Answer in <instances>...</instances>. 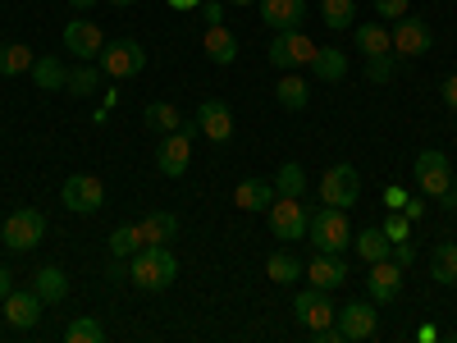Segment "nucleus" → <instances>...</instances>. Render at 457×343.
<instances>
[{"instance_id": "4468645a", "label": "nucleus", "mask_w": 457, "mask_h": 343, "mask_svg": "<svg viewBox=\"0 0 457 343\" xmlns=\"http://www.w3.org/2000/svg\"><path fill=\"white\" fill-rule=\"evenodd\" d=\"M42 307H46V302H42V293H23V289H10V297L5 302H0V312H5V321L14 325V330H32L37 321H42Z\"/></svg>"}, {"instance_id": "9b49d317", "label": "nucleus", "mask_w": 457, "mask_h": 343, "mask_svg": "<svg viewBox=\"0 0 457 343\" xmlns=\"http://www.w3.org/2000/svg\"><path fill=\"white\" fill-rule=\"evenodd\" d=\"M293 312H297V325L312 330V334H316V330H329V325L338 321V307L329 302V289H316V284L293 302Z\"/></svg>"}, {"instance_id": "a19ab883", "label": "nucleus", "mask_w": 457, "mask_h": 343, "mask_svg": "<svg viewBox=\"0 0 457 343\" xmlns=\"http://www.w3.org/2000/svg\"><path fill=\"white\" fill-rule=\"evenodd\" d=\"M202 19H206V28H220L224 23V5L220 0H202Z\"/></svg>"}, {"instance_id": "bb28decb", "label": "nucleus", "mask_w": 457, "mask_h": 343, "mask_svg": "<svg viewBox=\"0 0 457 343\" xmlns=\"http://www.w3.org/2000/svg\"><path fill=\"white\" fill-rule=\"evenodd\" d=\"M32 83L42 88V92H64V83H69V69H64L55 55H46V60H37V64H32Z\"/></svg>"}, {"instance_id": "72a5a7b5", "label": "nucleus", "mask_w": 457, "mask_h": 343, "mask_svg": "<svg viewBox=\"0 0 457 343\" xmlns=\"http://www.w3.org/2000/svg\"><path fill=\"white\" fill-rule=\"evenodd\" d=\"M320 19H325L334 32L353 28V23H357V0H320Z\"/></svg>"}, {"instance_id": "39448f33", "label": "nucleus", "mask_w": 457, "mask_h": 343, "mask_svg": "<svg viewBox=\"0 0 457 343\" xmlns=\"http://www.w3.org/2000/svg\"><path fill=\"white\" fill-rule=\"evenodd\" d=\"M193 133H202L197 120H193V124L183 120L174 133H165V142H161V151H156V170H161L165 179H179V174L187 170V161H193Z\"/></svg>"}, {"instance_id": "412c9836", "label": "nucleus", "mask_w": 457, "mask_h": 343, "mask_svg": "<svg viewBox=\"0 0 457 343\" xmlns=\"http://www.w3.org/2000/svg\"><path fill=\"white\" fill-rule=\"evenodd\" d=\"M202 51H206V60H211V64H234V60H238V37L228 32L224 23H220V28H206Z\"/></svg>"}, {"instance_id": "c85d7f7f", "label": "nucleus", "mask_w": 457, "mask_h": 343, "mask_svg": "<svg viewBox=\"0 0 457 343\" xmlns=\"http://www.w3.org/2000/svg\"><path fill=\"white\" fill-rule=\"evenodd\" d=\"M275 96H279V105L284 110H307V101H312V88L297 79V73H284V79L275 83Z\"/></svg>"}, {"instance_id": "c756f323", "label": "nucleus", "mask_w": 457, "mask_h": 343, "mask_svg": "<svg viewBox=\"0 0 457 343\" xmlns=\"http://www.w3.org/2000/svg\"><path fill=\"white\" fill-rule=\"evenodd\" d=\"M275 193L279 197H302V193H307V170H302L297 161H284L275 170Z\"/></svg>"}, {"instance_id": "ea45409f", "label": "nucleus", "mask_w": 457, "mask_h": 343, "mask_svg": "<svg viewBox=\"0 0 457 343\" xmlns=\"http://www.w3.org/2000/svg\"><path fill=\"white\" fill-rule=\"evenodd\" d=\"M375 14L379 19H403V14H411V0H375Z\"/></svg>"}, {"instance_id": "f8f14e48", "label": "nucleus", "mask_w": 457, "mask_h": 343, "mask_svg": "<svg viewBox=\"0 0 457 343\" xmlns=\"http://www.w3.org/2000/svg\"><path fill=\"white\" fill-rule=\"evenodd\" d=\"M316 46L307 42V32L293 28V32H275V42H270V64L275 69H302V64H312Z\"/></svg>"}, {"instance_id": "3c124183", "label": "nucleus", "mask_w": 457, "mask_h": 343, "mask_svg": "<svg viewBox=\"0 0 457 343\" xmlns=\"http://www.w3.org/2000/svg\"><path fill=\"white\" fill-rule=\"evenodd\" d=\"M69 5H73V10H92V5H96V0H69Z\"/></svg>"}, {"instance_id": "1a4fd4ad", "label": "nucleus", "mask_w": 457, "mask_h": 343, "mask_svg": "<svg viewBox=\"0 0 457 343\" xmlns=\"http://www.w3.org/2000/svg\"><path fill=\"white\" fill-rule=\"evenodd\" d=\"M411 174H416V188H421L426 197H444L448 193V183H453V165L444 151H421V156L411 161Z\"/></svg>"}, {"instance_id": "6ab92c4d", "label": "nucleus", "mask_w": 457, "mask_h": 343, "mask_svg": "<svg viewBox=\"0 0 457 343\" xmlns=\"http://www.w3.org/2000/svg\"><path fill=\"white\" fill-rule=\"evenodd\" d=\"M302 275H307L316 289H338L343 280H348V265H343V252H316Z\"/></svg>"}, {"instance_id": "2eb2a0df", "label": "nucleus", "mask_w": 457, "mask_h": 343, "mask_svg": "<svg viewBox=\"0 0 457 343\" xmlns=\"http://www.w3.org/2000/svg\"><path fill=\"white\" fill-rule=\"evenodd\" d=\"M197 129L211 138V142H228L234 138V110H228L220 96H206L197 105Z\"/></svg>"}, {"instance_id": "37998d69", "label": "nucleus", "mask_w": 457, "mask_h": 343, "mask_svg": "<svg viewBox=\"0 0 457 343\" xmlns=\"http://www.w3.org/2000/svg\"><path fill=\"white\" fill-rule=\"evenodd\" d=\"M439 96H444V105H448V110H457V73H448V79H444Z\"/></svg>"}, {"instance_id": "4be33fe9", "label": "nucleus", "mask_w": 457, "mask_h": 343, "mask_svg": "<svg viewBox=\"0 0 457 343\" xmlns=\"http://www.w3.org/2000/svg\"><path fill=\"white\" fill-rule=\"evenodd\" d=\"M142 243H174L179 238V215L174 211H151L142 224H137Z\"/></svg>"}, {"instance_id": "f03ea898", "label": "nucleus", "mask_w": 457, "mask_h": 343, "mask_svg": "<svg viewBox=\"0 0 457 343\" xmlns=\"http://www.w3.org/2000/svg\"><path fill=\"white\" fill-rule=\"evenodd\" d=\"M307 238L316 252H343L353 243V224H348V211H338V206H320L312 215V229H307Z\"/></svg>"}, {"instance_id": "aec40b11", "label": "nucleus", "mask_w": 457, "mask_h": 343, "mask_svg": "<svg viewBox=\"0 0 457 343\" xmlns=\"http://www.w3.org/2000/svg\"><path fill=\"white\" fill-rule=\"evenodd\" d=\"M279 193H275V179L265 183V179H243L238 188H234V206L238 211H270V202H275Z\"/></svg>"}, {"instance_id": "a18cd8bd", "label": "nucleus", "mask_w": 457, "mask_h": 343, "mask_svg": "<svg viewBox=\"0 0 457 343\" xmlns=\"http://www.w3.org/2000/svg\"><path fill=\"white\" fill-rule=\"evenodd\" d=\"M403 215H407V220L416 224V220H421V215H426V202H416V197H407V206H403Z\"/></svg>"}, {"instance_id": "a878e982", "label": "nucleus", "mask_w": 457, "mask_h": 343, "mask_svg": "<svg viewBox=\"0 0 457 343\" xmlns=\"http://www.w3.org/2000/svg\"><path fill=\"white\" fill-rule=\"evenodd\" d=\"M353 32H357V51H366V55H385V51H394L389 28H379V23H353Z\"/></svg>"}, {"instance_id": "2f4dec72", "label": "nucleus", "mask_w": 457, "mask_h": 343, "mask_svg": "<svg viewBox=\"0 0 457 343\" xmlns=\"http://www.w3.org/2000/svg\"><path fill=\"white\" fill-rule=\"evenodd\" d=\"M142 120H146V129H156V133H174V129L183 124V114H179V105H170V101H151V105L142 110Z\"/></svg>"}, {"instance_id": "c03bdc74", "label": "nucleus", "mask_w": 457, "mask_h": 343, "mask_svg": "<svg viewBox=\"0 0 457 343\" xmlns=\"http://www.w3.org/2000/svg\"><path fill=\"white\" fill-rule=\"evenodd\" d=\"M105 275H110L114 284H120V280H129V261H120V256H114V261H110V271H105Z\"/></svg>"}, {"instance_id": "20e7f679", "label": "nucleus", "mask_w": 457, "mask_h": 343, "mask_svg": "<svg viewBox=\"0 0 457 343\" xmlns=\"http://www.w3.org/2000/svg\"><path fill=\"white\" fill-rule=\"evenodd\" d=\"M0 238H5L10 252H32L37 243L46 238V215L37 206H19L5 215V229H0Z\"/></svg>"}, {"instance_id": "7ed1b4c3", "label": "nucleus", "mask_w": 457, "mask_h": 343, "mask_svg": "<svg viewBox=\"0 0 457 343\" xmlns=\"http://www.w3.org/2000/svg\"><path fill=\"white\" fill-rule=\"evenodd\" d=\"M96 64H101L105 79H137L146 69V51L133 37H114V42H105V51L96 55Z\"/></svg>"}, {"instance_id": "79ce46f5", "label": "nucleus", "mask_w": 457, "mask_h": 343, "mask_svg": "<svg viewBox=\"0 0 457 343\" xmlns=\"http://www.w3.org/2000/svg\"><path fill=\"white\" fill-rule=\"evenodd\" d=\"M385 206H389V211H403V206H407V188L389 183V188H385Z\"/></svg>"}, {"instance_id": "cd10ccee", "label": "nucleus", "mask_w": 457, "mask_h": 343, "mask_svg": "<svg viewBox=\"0 0 457 343\" xmlns=\"http://www.w3.org/2000/svg\"><path fill=\"white\" fill-rule=\"evenodd\" d=\"M430 280L435 284H457V243H439L430 252Z\"/></svg>"}, {"instance_id": "f3484780", "label": "nucleus", "mask_w": 457, "mask_h": 343, "mask_svg": "<svg viewBox=\"0 0 457 343\" xmlns=\"http://www.w3.org/2000/svg\"><path fill=\"white\" fill-rule=\"evenodd\" d=\"M366 289H370V297H375V307L379 302H394L398 293H403V265L389 256V261H375L370 265V275H366Z\"/></svg>"}, {"instance_id": "49530a36", "label": "nucleus", "mask_w": 457, "mask_h": 343, "mask_svg": "<svg viewBox=\"0 0 457 343\" xmlns=\"http://www.w3.org/2000/svg\"><path fill=\"white\" fill-rule=\"evenodd\" d=\"M170 10H183V14H193V10H202V0H165Z\"/></svg>"}, {"instance_id": "58836bf2", "label": "nucleus", "mask_w": 457, "mask_h": 343, "mask_svg": "<svg viewBox=\"0 0 457 343\" xmlns=\"http://www.w3.org/2000/svg\"><path fill=\"white\" fill-rule=\"evenodd\" d=\"M379 229H385V238H389V243H407V234H411V220H407L403 211H394V215H389L385 224H379Z\"/></svg>"}, {"instance_id": "a211bd4d", "label": "nucleus", "mask_w": 457, "mask_h": 343, "mask_svg": "<svg viewBox=\"0 0 457 343\" xmlns=\"http://www.w3.org/2000/svg\"><path fill=\"white\" fill-rule=\"evenodd\" d=\"M256 5H261V19L275 32H293L307 19V0H256Z\"/></svg>"}, {"instance_id": "c9c22d12", "label": "nucleus", "mask_w": 457, "mask_h": 343, "mask_svg": "<svg viewBox=\"0 0 457 343\" xmlns=\"http://www.w3.org/2000/svg\"><path fill=\"white\" fill-rule=\"evenodd\" d=\"M64 343H105V325L96 316H79V321H69Z\"/></svg>"}, {"instance_id": "e433bc0d", "label": "nucleus", "mask_w": 457, "mask_h": 343, "mask_svg": "<svg viewBox=\"0 0 457 343\" xmlns=\"http://www.w3.org/2000/svg\"><path fill=\"white\" fill-rule=\"evenodd\" d=\"M142 247V234H137V224H120L110 234V256H120V261H129L133 252Z\"/></svg>"}, {"instance_id": "4c0bfd02", "label": "nucleus", "mask_w": 457, "mask_h": 343, "mask_svg": "<svg viewBox=\"0 0 457 343\" xmlns=\"http://www.w3.org/2000/svg\"><path fill=\"white\" fill-rule=\"evenodd\" d=\"M366 79H370V83H389V79H394V51L366 55Z\"/></svg>"}, {"instance_id": "dca6fc26", "label": "nucleus", "mask_w": 457, "mask_h": 343, "mask_svg": "<svg viewBox=\"0 0 457 343\" xmlns=\"http://www.w3.org/2000/svg\"><path fill=\"white\" fill-rule=\"evenodd\" d=\"M64 51H73L79 60H96V55L105 51V37H101V28H96V23L73 19V23L64 28Z\"/></svg>"}, {"instance_id": "b1692460", "label": "nucleus", "mask_w": 457, "mask_h": 343, "mask_svg": "<svg viewBox=\"0 0 457 343\" xmlns=\"http://www.w3.org/2000/svg\"><path fill=\"white\" fill-rule=\"evenodd\" d=\"M32 289L42 293V302H64L69 297V275L60 271V265H42L37 280H32Z\"/></svg>"}, {"instance_id": "6e6552de", "label": "nucleus", "mask_w": 457, "mask_h": 343, "mask_svg": "<svg viewBox=\"0 0 457 343\" xmlns=\"http://www.w3.org/2000/svg\"><path fill=\"white\" fill-rule=\"evenodd\" d=\"M60 202H64L69 211H79V215H96V211L105 206V183H101L96 174H73V179H64V188H60Z\"/></svg>"}, {"instance_id": "473e14b6", "label": "nucleus", "mask_w": 457, "mask_h": 343, "mask_svg": "<svg viewBox=\"0 0 457 343\" xmlns=\"http://www.w3.org/2000/svg\"><path fill=\"white\" fill-rule=\"evenodd\" d=\"M105 79L101 73V64L96 60H79V69L69 73V83H64V92H73V96H87V92H96V83Z\"/></svg>"}, {"instance_id": "7c9ffc66", "label": "nucleus", "mask_w": 457, "mask_h": 343, "mask_svg": "<svg viewBox=\"0 0 457 343\" xmlns=\"http://www.w3.org/2000/svg\"><path fill=\"white\" fill-rule=\"evenodd\" d=\"M353 243H357V252H361V256H366L370 265H375V261H389V256H394V243L385 238V229H375V224L366 229V234H357Z\"/></svg>"}, {"instance_id": "423d86ee", "label": "nucleus", "mask_w": 457, "mask_h": 343, "mask_svg": "<svg viewBox=\"0 0 457 343\" xmlns=\"http://www.w3.org/2000/svg\"><path fill=\"white\" fill-rule=\"evenodd\" d=\"M307 229H312V211L302 206L297 197H275L270 202V234L275 238L297 243V238H307Z\"/></svg>"}, {"instance_id": "09e8293b", "label": "nucleus", "mask_w": 457, "mask_h": 343, "mask_svg": "<svg viewBox=\"0 0 457 343\" xmlns=\"http://www.w3.org/2000/svg\"><path fill=\"white\" fill-rule=\"evenodd\" d=\"M439 202H444V206H448V211H457V179H453V183H448V193H444V197H439Z\"/></svg>"}, {"instance_id": "0eeeda50", "label": "nucleus", "mask_w": 457, "mask_h": 343, "mask_svg": "<svg viewBox=\"0 0 457 343\" xmlns=\"http://www.w3.org/2000/svg\"><path fill=\"white\" fill-rule=\"evenodd\" d=\"M357 197H361V174L353 165H329L320 179V202L348 211V206H357Z\"/></svg>"}, {"instance_id": "603ef678", "label": "nucleus", "mask_w": 457, "mask_h": 343, "mask_svg": "<svg viewBox=\"0 0 457 343\" xmlns=\"http://www.w3.org/2000/svg\"><path fill=\"white\" fill-rule=\"evenodd\" d=\"M228 5H256V0H228Z\"/></svg>"}, {"instance_id": "de8ad7c7", "label": "nucleus", "mask_w": 457, "mask_h": 343, "mask_svg": "<svg viewBox=\"0 0 457 343\" xmlns=\"http://www.w3.org/2000/svg\"><path fill=\"white\" fill-rule=\"evenodd\" d=\"M394 261L398 265H411V243H394Z\"/></svg>"}, {"instance_id": "864d4df0", "label": "nucleus", "mask_w": 457, "mask_h": 343, "mask_svg": "<svg viewBox=\"0 0 457 343\" xmlns=\"http://www.w3.org/2000/svg\"><path fill=\"white\" fill-rule=\"evenodd\" d=\"M110 5H133V0H110Z\"/></svg>"}, {"instance_id": "ddd939ff", "label": "nucleus", "mask_w": 457, "mask_h": 343, "mask_svg": "<svg viewBox=\"0 0 457 343\" xmlns=\"http://www.w3.org/2000/svg\"><path fill=\"white\" fill-rule=\"evenodd\" d=\"M394 55H407V60H416V55H426L430 51V23H421L416 14H403V19H394Z\"/></svg>"}, {"instance_id": "5701e85b", "label": "nucleus", "mask_w": 457, "mask_h": 343, "mask_svg": "<svg viewBox=\"0 0 457 343\" xmlns=\"http://www.w3.org/2000/svg\"><path fill=\"white\" fill-rule=\"evenodd\" d=\"M312 73L320 83H338L343 73H348V55H343L338 46H316V55H312Z\"/></svg>"}, {"instance_id": "f704fd0d", "label": "nucleus", "mask_w": 457, "mask_h": 343, "mask_svg": "<svg viewBox=\"0 0 457 343\" xmlns=\"http://www.w3.org/2000/svg\"><path fill=\"white\" fill-rule=\"evenodd\" d=\"M302 271H307V265H302L297 256H288V252H275L270 261H265V275H270L275 284H293V280H302Z\"/></svg>"}, {"instance_id": "9d476101", "label": "nucleus", "mask_w": 457, "mask_h": 343, "mask_svg": "<svg viewBox=\"0 0 457 343\" xmlns=\"http://www.w3.org/2000/svg\"><path fill=\"white\" fill-rule=\"evenodd\" d=\"M338 334L348 339V343H361V339H370L375 334V325H379V312H375V297H357V302H343L338 307Z\"/></svg>"}, {"instance_id": "393cba45", "label": "nucleus", "mask_w": 457, "mask_h": 343, "mask_svg": "<svg viewBox=\"0 0 457 343\" xmlns=\"http://www.w3.org/2000/svg\"><path fill=\"white\" fill-rule=\"evenodd\" d=\"M37 55L23 46V42H5L0 46V79H14V73H32Z\"/></svg>"}, {"instance_id": "8fccbe9b", "label": "nucleus", "mask_w": 457, "mask_h": 343, "mask_svg": "<svg viewBox=\"0 0 457 343\" xmlns=\"http://www.w3.org/2000/svg\"><path fill=\"white\" fill-rule=\"evenodd\" d=\"M5 297H10V271L0 265V302H5Z\"/></svg>"}, {"instance_id": "f257e3e1", "label": "nucleus", "mask_w": 457, "mask_h": 343, "mask_svg": "<svg viewBox=\"0 0 457 343\" xmlns=\"http://www.w3.org/2000/svg\"><path fill=\"white\" fill-rule=\"evenodd\" d=\"M129 280L146 293H161L179 280V256L170 252V243H142L129 256Z\"/></svg>"}]
</instances>
